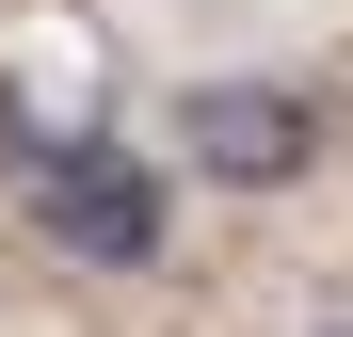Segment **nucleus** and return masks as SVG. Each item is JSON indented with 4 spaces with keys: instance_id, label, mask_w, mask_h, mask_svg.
I'll return each mask as SVG.
<instances>
[{
    "instance_id": "f257e3e1",
    "label": "nucleus",
    "mask_w": 353,
    "mask_h": 337,
    "mask_svg": "<svg viewBox=\"0 0 353 337\" xmlns=\"http://www.w3.org/2000/svg\"><path fill=\"white\" fill-rule=\"evenodd\" d=\"M32 145V209H48V241H81L97 273H161L176 241V209L145 177V145H112V129H17Z\"/></svg>"
},
{
    "instance_id": "f03ea898",
    "label": "nucleus",
    "mask_w": 353,
    "mask_h": 337,
    "mask_svg": "<svg viewBox=\"0 0 353 337\" xmlns=\"http://www.w3.org/2000/svg\"><path fill=\"white\" fill-rule=\"evenodd\" d=\"M176 145H193L225 193H305L337 161V112L305 81H193V96H176Z\"/></svg>"
},
{
    "instance_id": "7ed1b4c3",
    "label": "nucleus",
    "mask_w": 353,
    "mask_h": 337,
    "mask_svg": "<svg viewBox=\"0 0 353 337\" xmlns=\"http://www.w3.org/2000/svg\"><path fill=\"white\" fill-rule=\"evenodd\" d=\"M337 337H353V321H337Z\"/></svg>"
}]
</instances>
